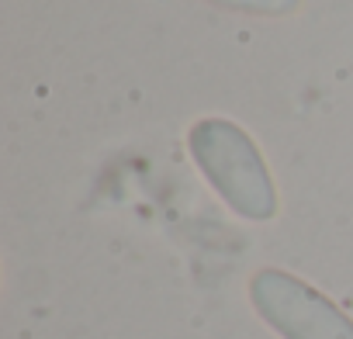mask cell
Instances as JSON below:
<instances>
[{
    "instance_id": "cell-1",
    "label": "cell",
    "mask_w": 353,
    "mask_h": 339,
    "mask_svg": "<svg viewBox=\"0 0 353 339\" xmlns=\"http://www.w3.org/2000/svg\"><path fill=\"white\" fill-rule=\"evenodd\" d=\"M191 156L215 194L243 218L267 222L277 212V191L256 142L229 118H205L188 135Z\"/></svg>"
},
{
    "instance_id": "cell-2",
    "label": "cell",
    "mask_w": 353,
    "mask_h": 339,
    "mask_svg": "<svg viewBox=\"0 0 353 339\" xmlns=\"http://www.w3.org/2000/svg\"><path fill=\"white\" fill-rule=\"evenodd\" d=\"M250 301L256 315L284 339H353V318L322 291L284 270H256L250 280Z\"/></svg>"
},
{
    "instance_id": "cell-3",
    "label": "cell",
    "mask_w": 353,
    "mask_h": 339,
    "mask_svg": "<svg viewBox=\"0 0 353 339\" xmlns=\"http://www.w3.org/2000/svg\"><path fill=\"white\" fill-rule=\"evenodd\" d=\"M225 8H239V11H256V14H288L294 11L298 0H215Z\"/></svg>"
}]
</instances>
